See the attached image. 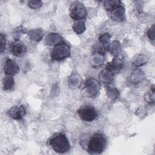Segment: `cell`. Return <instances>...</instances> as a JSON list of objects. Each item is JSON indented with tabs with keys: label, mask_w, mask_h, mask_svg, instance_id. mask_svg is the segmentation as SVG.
<instances>
[{
	"label": "cell",
	"mask_w": 155,
	"mask_h": 155,
	"mask_svg": "<svg viewBox=\"0 0 155 155\" xmlns=\"http://www.w3.org/2000/svg\"><path fill=\"white\" fill-rule=\"evenodd\" d=\"M148 36L150 39L153 41L154 39V25H153L152 27L149 29L148 31Z\"/></svg>",
	"instance_id": "cell-16"
},
{
	"label": "cell",
	"mask_w": 155,
	"mask_h": 155,
	"mask_svg": "<svg viewBox=\"0 0 155 155\" xmlns=\"http://www.w3.org/2000/svg\"><path fill=\"white\" fill-rule=\"evenodd\" d=\"M48 143L52 149L58 153H65L68 151L70 148V145L68 139L62 133L54 134L49 139Z\"/></svg>",
	"instance_id": "cell-2"
},
{
	"label": "cell",
	"mask_w": 155,
	"mask_h": 155,
	"mask_svg": "<svg viewBox=\"0 0 155 155\" xmlns=\"http://www.w3.org/2000/svg\"><path fill=\"white\" fill-rule=\"evenodd\" d=\"M70 55V47L64 41L56 44L51 52V57L54 61H61Z\"/></svg>",
	"instance_id": "cell-3"
},
{
	"label": "cell",
	"mask_w": 155,
	"mask_h": 155,
	"mask_svg": "<svg viewBox=\"0 0 155 155\" xmlns=\"http://www.w3.org/2000/svg\"><path fill=\"white\" fill-rule=\"evenodd\" d=\"M4 70L6 74L13 75L18 72L19 67L15 61L8 59L4 64Z\"/></svg>",
	"instance_id": "cell-8"
},
{
	"label": "cell",
	"mask_w": 155,
	"mask_h": 155,
	"mask_svg": "<svg viewBox=\"0 0 155 155\" xmlns=\"http://www.w3.org/2000/svg\"><path fill=\"white\" fill-rule=\"evenodd\" d=\"M122 5V2L119 1H104V7L107 11L111 12L112 10L117 8Z\"/></svg>",
	"instance_id": "cell-11"
},
{
	"label": "cell",
	"mask_w": 155,
	"mask_h": 155,
	"mask_svg": "<svg viewBox=\"0 0 155 155\" xmlns=\"http://www.w3.org/2000/svg\"><path fill=\"white\" fill-rule=\"evenodd\" d=\"M77 112L80 118L85 122H92L97 117V113L91 105H82L78 110Z\"/></svg>",
	"instance_id": "cell-4"
},
{
	"label": "cell",
	"mask_w": 155,
	"mask_h": 155,
	"mask_svg": "<svg viewBox=\"0 0 155 155\" xmlns=\"http://www.w3.org/2000/svg\"><path fill=\"white\" fill-rule=\"evenodd\" d=\"M41 5L42 2L39 1H31L28 2V6L31 8H38Z\"/></svg>",
	"instance_id": "cell-14"
},
{
	"label": "cell",
	"mask_w": 155,
	"mask_h": 155,
	"mask_svg": "<svg viewBox=\"0 0 155 155\" xmlns=\"http://www.w3.org/2000/svg\"><path fill=\"white\" fill-rule=\"evenodd\" d=\"M5 42L6 39L5 36L3 35V34H1V53L3 52V51L5 49Z\"/></svg>",
	"instance_id": "cell-15"
},
{
	"label": "cell",
	"mask_w": 155,
	"mask_h": 155,
	"mask_svg": "<svg viewBox=\"0 0 155 155\" xmlns=\"http://www.w3.org/2000/svg\"><path fill=\"white\" fill-rule=\"evenodd\" d=\"M111 12V18L117 21H122L124 19V8L121 6L112 10Z\"/></svg>",
	"instance_id": "cell-10"
},
{
	"label": "cell",
	"mask_w": 155,
	"mask_h": 155,
	"mask_svg": "<svg viewBox=\"0 0 155 155\" xmlns=\"http://www.w3.org/2000/svg\"><path fill=\"white\" fill-rule=\"evenodd\" d=\"M25 114L26 110L24 105L13 107L7 111L8 116L15 120L22 119Z\"/></svg>",
	"instance_id": "cell-7"
},
{
	"label": "cell",
	"mask_w": 155,
	"mask_h": 155,
	"mask_svg": "<svg viewBox=\"0 0 155 155\" xmlns=\"http://www.w3.org/2000/svg\"><path fill=\"white\" fill-rule=\"evenodd\" d=\"M107 138L104 134L96 133L93 134L87 144V151L89 154H101L107 146Z\"/></svg>",
	"instance_id": "cell-1"
},
{
	"label": "cell",
	"mask_w": 155,
	"mask_h": 155,
	"mask_svg": "<svg viewBox=\"0 0 155 155\" xmlns=\"http://www.w3.org/2000/svg\"><path fill=\"white\" fill-rule=\"evenodd\" d=\"M122 64L123 62L120 59H119L118 58H115L112 62H109L107 65H106V69L111 73H113L120 70L122 67Z\"/></svg>",
	"instance_id": "cell-9"
},
{
	"label": "cell",
	"mask_w": 155,
	"mask_h": 155,
	"mask_svg": "<svg viewBox=\"0 0 155 155\" xmlns=\"http://www.w3.org/2000/svg\"><path fill=\"white\" fill-rule=\"evenodd\" d=\"M15 81L14 79L11 75H8V76H5L3 80V85L5 90H9L12 88L14 85Z\"/></svg>",
	"instance_id": "cell-13"
},
{
	"label": "cell",
	"mask_w": 155,
	"mask_h": 155,
	"mask_svg": "<svg viewBox=\"0 0 155 155\" xmlns=\"http://www.w3.org/2000/svg\"><path fill=\"white\" fill-rule=\"evenodd\" d=\"M73 29L78 35L83 33L85 29V22L82 20L76 21L73 26Z\"/></svg>",
	"instance_id": "cell-12"
},
{
	"label": "cell",
	"mask_w": 155,
	"mask_h": 155,
	"mask_svg": "<svg viewBox=\"0 0 155 155\" xmlns=\"http://www.w3.org/2000/svg\"><path fill=\"white\" fill-rule=\"evenodd\" d=\"M9 50L13 55L15 56H21L25 53L26 47L21 41L16 40L9 45Z\"/></svg>",
	"instance_id": "cell-6"
},
{
	"label": "cell",
	"mask_w": 155,
	"mask_h": 155,
	"mask_svg": "<svg viewBox=\"0 0 155 155\" xmlns=\"http://www.w3.org/2000/svg\"><path fill=\"white\" fill-rule=\"evenodd\" d=\"M70 15L76 21L82 20L87 16V11L84 4L79 1L73 2L70 8Z\"/></svg>",
	"instance_id": "cell-5"
}]
</instances>
